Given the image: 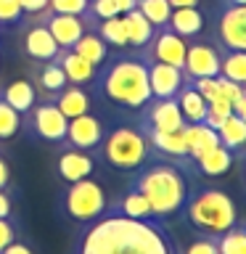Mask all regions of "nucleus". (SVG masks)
<instances>
[{
  "label": "nucleus",
  "instance_id": "obj_1",
  "mask_svg": "<svg viewBox=\"0 0 246 254\" xmlns=\"http://www.w3.org/2000/svg\"><path fill=\"white\" fill-rule=\"evenodd\" d=\"M71 254H178V246L164 222L106 212L82 228Z\"/></svg>",
  "mask_w": 246,
  "mask_h": 254
},
{
  "label": "nucleus",
  "instance_id": "obj_2",
  "mask_svg": "<svg viewBox=\"0 0 246 254\" xmlns=\"http://www.w3.org/2000/svg\"><path fill=\"white\" fill-rule=\"evenodd\" d=\"M95 95H101L111 106L124 111H138L151 101L148 87V64L140 59L138 51L132 53H109V59L95 71Z\"/></svg>",
  "mask_w": 246,
  "mask_h": 254
},
{
  "label": "nucleus",
  "instance_id": "obj_3",
  "mask_svg": "<svg viewBox=\"0 0 246 254\" xmlns=\"http://www.w3.org/2000/svg\"><path fill=\"white\" fill-rule=\"evenodd\" d=\"M185 167H180L178 162H156L151 159L132 172V183L130 188H135L138 193H143V198L151 204V212L159 222H167L170 217H175L183 204L188 198V178H185Z\"/></svg>",
  "mask_w": 246,
  "mask_h": 254
},
{
  "label": "nucleus",
  "instance_id": "obj_4",
  "mask_svg": "<svg viewBox=\"0 0 246 254\" xmlns=\"http://www.w3.org/2000/svg\"><path fill=\"white\" fill-rule=\"evenodd\" d=\"M180 212L185 214V222L198 236H212V238H217L220 233H225V230L241 222L233 196L217 186H198L188 190V198Z\"/></svg>",
  "mask_w": 246,
  "mask_h": 254
},
{
  "label": "nucleus",
  "instance_id": "obj_5",
  "mask_svg": "<svg viewBox=\"0 0 246 254\" xmlns=\"http://www.w3.org/2000/svg\"><path fill=\"white\" fill-rule=\"evenodd\" d=\"M95 154L101 156V162H106L111 170L119 172H135L154 159V151H151L146 135L132 122H122L103 132V140L95 148Z\"/></svg>",
  "mask_w": 246,
  "mask_h": 254
},
{
  "label": "nucleus",
  "instance_id": "obj_6",
  "mask_svg": "<svg viewBox=\"0 0 246 254\" xmlns=\"http://www.w3.org/2000/svg\"><path fill=\"white\" fill-rule=\"evenodd\" d=\"M59 209L69 220L87 225V222L98 220L109 212V196L98 180L85 178L77 183H66V188H63V193L59 198Z\"/></svg>",
  "mask_w": 246,
  "mask_h": 254
},
{
  "label": "nucleus",
  "instance_id": "obj_7",
  "mask_svg": "<svg viewBox=\"0 0 246 254\" xmlns=\"http://www.w3.org/2000/svg\"><path fill=\"white\" fill-rule=\"evenodd\" d=\"M24 117H27V130H29L32 138L45 140V143H56V146H61V143L66 140L69 119L61 114L53 101L35 103Z\"/></svg>",
  "mask_w": 246,
  "mask_h": 254
},
{
  "label": "nucleus",
  "instance_id": "obj_8",
  "mask_svg": "<svg viewBox=\"0 0 246 254\" xmlns=\"http://www.w3.org/2000/svg\"><path fill=\"white\" fill-rule=\"evenodd\" d=\"M185 45H188V40L178 37L170 27H159L154 29L151 40L138 53L146 64L159 61V64H170V66L183 69V64H185Z\"/></svg>",
  "mask_w": 246,
  "mask_h": 254
},
{
  "label": "nucleus",
  "instance_id": "obj_9",
  "mask_svg": "<svg viewBox=\"0 0 246 254\" xmlns=\"http://www.w3.org/2000/svg\"><path fill=\"white\" fill-rule=\"evenodd\" d=\"M214 40L220 51H246V5H222Z\"/></svg>",
  "mask_w": 246,
  "mask_h": 254
},
{
  "label": "nucleus",
  "instance_id": "obj_10",
  "mask_svg": "<svg viewBox=\"0 0 246 254\" xmlns=\"http://www.w3.org/2000/svg\"><path fill=\"white\" fill-rule=\"evenodd\" d=\"M135 125H138L140 130H159V132H172V130L185 127L175 98H151L146 106L138 111V122Z\"/></svg>",
  "mask_w": 246,
  "mask_h": 254
},
{
  "label": "nucleus",
  "instance_id": "obj_11",
  "mask_svg": "<svg viewBox=\"0 0 246 254\" xmlns=\"http://www.w3.org/2000/svg\"><path fill=\"white\" fill-rule=\"evenodd\" d=\"M188 79L217 77L220 74V48L209 40H188L185 45V64H183Z\"/></svg>",
  "mask_w": 246,
  "mask_h": 254
},
{
  "label": "nucleus",
  "instance_id": "obj_12",
  "mask_svg": "<svg viewBox=\"0 0 246 254\" xmlns=\"http://www.w3.org/2000/svg\"><path fill=\"white\" fill-rule=\"evenodd\" d=\"M21 51L29 61L40 64V61H53L61 48L56 45V40L45 24L37 16H29V21L24 24V32H21Z\"/></svg>",
  "mask_w": 246,
  "mask_h": 254
},
{
  "label": "nucleus",
  "instance_id": "obj_13",
  "mask_svg": "<svg viewBox=\"0 0 246 254\" xmlns=\"http://www.w3.org/2000/svg\"><path fill=\"white\" fill-rule=\"evenodd\" d=\"M56 172H59V178L63 183H77V180L93 178V172H95V154L61 143L59 159H56Z\"/></svg>",
  "mask_w": 246,
  "mask_h": 254
},
{
  "label": "nucleus",
  "instance_id": "obj_14",
  "mask_svg": "<svg viewBox=\"0 0 246 254\" xmlns=\"http://www.w3.org/2000/svg\"><path fill=\"white\" fill-rule=\"evenodd\" d=\"M37 19L48 27V32L53 35L56 45L59 48H71L79 37L87 32V24L82 16H71V13H53V11H45L37 13Z\"/></svg>",
  "mask_w": 246,
  "mask_h": 254
},
{
  "label": "nucleus",
  "instance_id": "obj_15",
  "mask_svg": "<svg viewBox=\"0 0 246 254\" xmlns=\"http://www.w3.org/2000/svg\"><path fill=\"white\" fill-rule=\"evenodd\" d=\"M103 132H106L103 122L87 111V114H79L74 119H69L66 140H63V143H66V146H74V148H82V151L95 154V148H98L101 140H103Z\"/></svg>",
  "mask_w": 246,
  "mask_h": 254
},
{
  "label": "nucleus",
  "instance_id": "obj_16",
  "mask_svg": "<svg viewBox=\"0 0 246 254\" xmlns=\"http://www.w3.org/2000/svg\"><path fill=\"white\" fill-rule=\"evenodd\" d=\"M188 82L185 71L170 64H148V87H151V98H175L180 93V87Z\"/></svg>",
  "mask_w": 246,
  "mask_h": 254
},
{
  "label": "nucleus",
  "instance_id": "obj_17",
  "mask_svg": "<svg viewBox=\"0 0 246 254\" xmlns=\"http://www.w3.org/2000/svg\"><path fill=\"white\" fill-rule=\"evenodd\" d=\"M146 135L148 146L154 154L170 159V162H178L180 167H185L188 162V146H185V135H183V127L180 130H172V132H159V130H143Z\"/></svg>",
  "mask_w": 246,
  "mask_h": 254
},
{
  "label": "nucleus",
  "instance_id": "obj_18",
  "mask_svg": "<svg viewBox=\"0 0 246 254\" xmlns=\"http://www.w3.org/2000/svg\"><path fill=\"white\" fill-rule=\"evenodd\" d=\"M233 164H236V154L228 151L222 143L214 146V148H209L198 159L185 162V167H193V172L201 175V178H222V175H228L230 170H233Z\"/></svg>",
  "mask_w": 246,
  "mask_h": 254
},
{
  "label": "nucleus",
  "instance_id": "obj_19",
  "mask_svg": "<svg viewBox=\"0 0 246 254\" xmlns=\"http://www.w3.org/2000/svg\"><path fill=\"white\" fill-rule=\"evenodd\" d=\"M32 85H37L35 90L43 95V101H53L69 85V79L63 74L61 64L53 59V61H40V66L35 69V82Z\"/></svg>",
  "mask_w": 246,
  "mask_h": 254
},
{
  "label": "nucleus",
  "instance_id": "obj_20",
  "mask_svg": "<svg viewBox=\"0 0 246 254\" xmlns=\"http://www.w3.org/2000/svg\"><path fill=\"white\" fill-rule=\"evenodd\" d=\"M167 27H170L178 37H183V40H196L204 32V13L198 11V5L172 8Z\"/></svg>",
  "mask_w": 246,
  "mask_h": 254
},
{
  "label": "nucleus",
  "instance_id": "obj_21",
  "mask_svg": "<svg viewBox=\"0 0 246 254\" xmlns=\"http://www.w3.org/2000/svg\"><path fill=\"white\" fill-rule=\"evenodd\" d=\"M53 103L59 106V111H61L66 119H74V117L87 114V111H90V90H87V85L69 82V85L53 98Z\"/></svg>",
  "mask_w": 246,
  "mask_h": 254
},
{
  "label": "nucleus",
  "instance_id": "obj_22",
  "mask_svg": "<svg viewBox=\"0 0 246 254\" xmlns=\"http://www.w3.org/2000/svg\"><path fill=\"white\" fill-rule=\"evenodd\" d=\"M56 61L61 64L66 79H69V82H74V85H90L95 79V71H98L90 61L82 59V56H77L71 48H61L59 56H56Z\"/></svg>",
  "mask_w": 246,
  "mask_h": 254
},
{
  "label": "nucleus",
  "instance_id": "obj_23",
  "mask_svg": "<svg viewBox=\"0 0 246 254\" xmlns=\"http://www.w3.org/2000/svg\"><path fill=\"white\" fill-rule=\"evenodd\" d=\"M175 101H178V109H180L183 122H185V125L204 122V117H206V101H204V95L196 90L193 79H188V82L180 87V93L175 95Z\"/></svg>",
  "mask_w": 246,
  "mask_h": 254
},
{
  "label": "nucleus",
  "instance_id": "obj_24",
  "mask_svg": "<svg viewBox=\"0 0 246 254\" xmlns=\"http://www.w3.org/2000/svg\"><path fill=\"white\" fill-rule=\"evenodd\" d=\"M183 135H185V146H188V162H190V159H198L201 154H206L209 148L220 146L217 130H212V127L204 125V122L185 125V127H183Z\"/></svg>",
  "mask_w": 246,
  "mask_h": 254
},
{
  "label": "nucleus",
  "instance_id": "obj_25",
  "mask_svg": "<svg viewBox=\"0 0 246 254\" xmlns=\"http://www.w3.org/2000/svg\"><path fill=\"white\" fill-rule=\"evenodd\" d=\"M109 212L122 214V217H130V220H156L154 212H151V204L135 188H127L117 201H111Z\"/></svg>",
  "mask_w": 246,
  "mask_h": 254
},
{
  "label": "nucleus",
  "instance_id": "obj_26",
  "mask_svg": "<svg viewBox=\"0 0 246 254\" xmlns=\"http://www.w3.org/2000/svg\"><path fill=\"white\" fill-rule=\"evenodd\" d=\"M0 98L24 117L37 103V90L29 79H13V82H8L5 87H0Z\"/></svg>",
  "mask_w": 246,
  "mask_h": 254
},
{
  "label": "nucleus",
  "instance_id": "obj_27",
  "mask_svg": "<svg viewBox=\"0 0 246 254\" xmlns=\"http://www.w3.org/2000/svg\"><path fill=\"white\" fill-rule=\"evenodd\" d=\"M217 138H220V143L228 151H233V154H236V162L241 156H246V122H244V119H238L236 114H230L225 122L217 127Z\"/></svg>",
  "mask_w": 246,
  "mask_h": 254
},
{
  "label": "nucleus",
  "instance_id": "obj_28",
  "mask_svg": "<svg viewBox=\"0 0 246 254\" xmlns=\"http://www.w3.org/2000/svg\"><path fill=\"white\" fill-rule=\"evenodd\" d=\"M122 21H124V32H127V48L140 51V48L151 40V35H154V24H151L138 8L122 13Z\"/></svg>",
  "mask_w": 246,
  "mask_h": 254
},
{
  "label": "nucleus",
  "instance_id": "obj_29",
  "mask_svg": "<svg viewBox=\"0 0 246 254\" xmlns=\"http://www.w3.org/2000/svg\"><path fill=\"white\" fill-rule=\"evenodd\" d=\"M87 29H93L109 48H117V51H124L127 48V32H124V21L122 16H109V19H98L93 21Z\"/></svg>",
  "mask_w": 246,
  "mask_h": 254
},
{
  "label": "nucleus",
  "instance_id": "obj_30",
  "mask_svg": "<svg viewBox=\"0 0 246 254\" xmlns=\"http://www.w3.org/2000/svg\"><path fill=\"white\" fill-rule=\"evenodd\" d=\"M71 51H74L77 56H82V59H87V61H90V64H93L95 69H98L101 64H103V61L109 59L111 48H109L106 43H103V40H101L98 35H95L93 29H87L85 35L79 37V40H77L74 45H71Z\"/></svg>",
  "mask_w": 246,
  "mask_h": 254
},
{
  "label": "nucleus",
  "instance_id": "obj_31",
  "mask_svg": "<svg viewBox=\"0 0 246 254\" xmlns=\"http://www.w3.org/2000/svg\"><path fill=\"white\" fill-rule=\"evenodd\" d=\"M220 74L246 87V51H220Z\"/></svg>",
  "mask_w": 246,
  "mask_h": 254
},
{
  "label": "nucleus",
  "instance_id": "obj_32",
  "mask_svg": "<svg viewBox=\"0 0 246 254\" xmlns=\"http://www.w3.org/2000/svg\"><path fill=\"white\" fill-rule=\"evenodd\" d=\"M135 8V0H90V5H87V27H90L93 21L98 19H109V16H122L127 11H132Z\"/></svg>",
  "mask_w": 246,
  "mask_h": 254
},
{
  "label": "nucleus",
  "instance_id": "obj_33",
  "mask_svg": "<svg viewBox=\"0 0 246 254\" xmlns=\"http://www.w3.org/2000/svg\"><path fill=\"white\" fill-rule=\"evenodd\" d=\"M214 244H217L220 254H246V225L238 222L225 233H220L214 238Z\"/></svg>",
  "mask_w": 246,
  "mask_h": 254
},
{
  "label": "nucleus",
  "instance_id": "obj_34",
  "mask_svg": "<svg viewBox=\"0 0 246 254\" xmlns=\"http://www.w3.org/2000/svg\"><path fill=\"white\" fill-rule=\"evenodd\" d=\"M135 8H138V11L146 16L151 24H154V29L167 27V21H170V13H172L170 0H135Z\"/></svg>",
  "mask_w": 246,
  "mask_h": 254
},
{
  "label": "nucleus",
  "instance_id": "obj_35",
  "mask_svg": "<svg viewBox=\"0 0 246 254\" xmlns=\"http://www.w3.org/2000/svg\"><path fill=\"white\" fill-rule=\"evenodd\" d=\"M19 130H21V114L0 98V140L13 138Z\"/></svg>",
  "mask_w": 246,
  "mask_h": 254
},
{
  "label": "nucleus",
  "instance_id": "obj_36",
  "mask_svg": "<svg viewBox=\"0 0 246 254\" xmlns=\"http://www.w3.org/2000/svg\"><path fill=\"white\" fill-rule=\"evenodd\" d=\"M233 114V103L225 101V98H217V101H209L206 103V117H204V125H209L212 130H217V127L225 122V119Z\"/></svg>",
  "mask_w": 246,
  "mask_h": 254
},
{
  "label": "nucleus",
  "instance_id": "obj_37",
  "mask_svg": "<svg viewBox=\"0 0 246 254\" xmlns=\"http://www.w3.org/2000/svg\"><path fill=\"white\" fill-rule=\"evenodd\" d=\"M90 0H48V11L53 13H71V16H87ZM87 24V21H85Z\"/></svg>",
  "mask_w": 246,
  "mask_h": 254
},
{
  "label": "nucleus",
  "instance_id": "obj_38",
  "mask_svg": "<svg viewBox=\"0 0 246 254\" xmlns=\"http://www.w3.org/2000/svg\"><path fill=\"white\" fill-rule=\"evenodd\" d=\"M21 19V0H0V27H16Z\"/></svg>",
  "mask_w": 246,
  "mask_h": 254
},
{
  "label": "nucleus",
  "instance_id": "obj_39",
  "mask_svg": "<svg viewBox=\"0 0 246 254\" xmlns=\"http://www.w3.org/2000/svg\"><path fill=\"white\" fill-rule=\"evenodd\" d=\"M16 238H19V230H16L13 217H0V252H3L8 244H13Z\"/></svg>",
  "mask_w": 246,
  "mask_h": 254
},
{
  "label": "nucleus",
  "instance_id": "obj_40",
  "mask_svg": "<svg viewBox=\"0 0 246 254\" xmlns=\"http://www.w3.org/2000/svg\"><path fill=\"white\" fill-rule=\"evenodd\" d=\"M183 254H220V252H217V244H214L212 236H198Z\"/></svg>",
  "mask_w": 246,
  "mask_h": 254
},
{
  "label": "nucleus",
  "instance_id": "obj_41",
  "mask_svg": "<svg viewBox=\"0 0 246 254\" xmlns=\"http://www.w3.org/2000/svg\"><path fill=\"white\" fill-rule=\"evenodd\" d=\"M48 8V0H21V11L27 16H37Z\"/></svg>",
  "mask_w": 246,
  "mask_h": 254
},
{
  "label": "nucleus",
  "instance_id": "obj_42",
  "mask_svg": "<svg viewBox=\"0 0 246 254\" xmlns=\"http://www.w3.org/2000/svg\"><path fill=\"white\" fill-rule=\"evenodd\" d=\"M0 217H13V196L0 188Z\"/></svg>",
  "mask_w": 246,
  "mask_h": 254
},
{
  "label": "nucleus",
  "instance_id": "obj_43",
  "mask_svg": "<svg viewBox=\"0 0 246 254\" xmlns=\"http://www.w3.org/2000/svg\"><path fill=\"white\" fill-rule=\"evenodd\" d=\"M233 114H236L238 119H244V122H246V87L241 90V95H238V98L233 101Z\"/></svg>",
  "mask_w": 246,
  "mask_h": 254
},
{
  "label": "nucleus",
  "instance_id": "obj_44",
  "mask_svg": "<svg viewBox=\"0 0 246 254\" xmlns=\"http://www.w3.org/2000/svg\"><path fill=\"white\" fill-rule=\"evenodd\" d=\"M0 254H35V252H32L27 244H19V241H13V244H8V246H5V249L0 252Z\"/></svg>",
  "mask_w": 246,
  "mask_h": 254
},
{
  "label": "nucleus",
  "instance_id": "obj_45",
  "mask_svg": "<svg viewBox=\"0 0 246 254\" xmlns=\"http://www.w3.org/2000/svg\"><path fill=\"white\" fill-rule=\"evenodd\" d=\"M8 186H11V167L0 156V188H8Z\"/></svg>",
  "mask_w": 246,
  "mask_h": 254
},
{
  "label": "nucleus",
  "instance_id": "obj_46",
  "mask_svg": "<svg viewBox=\"0 0 246 254\" xmlns=\"http://www.w3.org/2000/svg\"><path fill=\"white\" fill-rule=\"evenodd\" d=\"M172 8H188V5H198V0H170Z\"/></svg>",
  "mask_w": 246,
  "mask_h": 254
},
{
  "label": "nucleus",
  "instance_id": "obj_47",
  "mask_svg": "<svg viewBox=\"0 0 246 254\" xmlns=\"http://www.w3.org/2000/svg\"><path fill=\"white\" fill-rule=\"evenodd\" d=\"M238 164H241V172H244V188H246V156L238 159Z\"/></svg>",
  "mask_w": 246,
  "mask_h": 254
},
{
  "label": "nucleus",
  "instance_id": "obj_48",
  "mask_svg": "<svg viewBox=\"0 0 246 254\" xmlns=\"http://www.w3.org/2000/svg\"><path fill=\"white\" fill-rule=\"evenodd\" d=\"M222 5H246V0H222Z\"/></svg>",
  "mask_w": 246,
  "mask_h": 254
},
{
  "label": "nucleus",
  "instance_id": "obj_49",
  "mask_svg": "<svg viewBox=\"0 0 246 254\" xmlns=\"http://www.w3.org/2000/svg\"><path fill=\"white\" fill-rule=\"evenodd\" d=\"M244 225H246V222H244Z\"/></svg>",
  "mask_w": 246,
  "mask_h": 254
}]
</instances>
